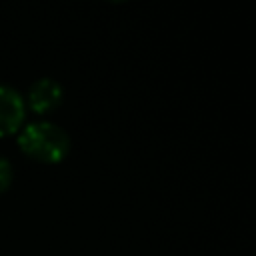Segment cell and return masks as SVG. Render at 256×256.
Returning <instances> with one entry per match:
<instances>
[{
  "mask_svg": "<svg viewBox=\"0 0 256 256\" xmlns=\"http://www.w3.org/2000/svg\"><path fill=\"white\" fill-rule=\"evenodd\" d=\"M26 116V102L22 94L8 86L0 84V136L14 134Z\"/></svg>",
  "mask_w": 256,
  "mask_h": 256,
  "instance_id": "obj_2",
  "label": "cell"
},
{
  "mask_svg": "<svg viewBox=\"0 0 256 256\" xmlns=\"http://www.w3.org/2000/svg\"><path fill=\"white\" fill-rule=\"evenodd\" d=\"M62 98H64V88L54 78H38L28 90V106L36 114H46L56 110Z\"/></svg>",
  "mask_w": 256,
  "mask_h": 256,
  "instance_id": "obj_3",
  "label": "cell"
},
{
  "mask_svg": "<svg viewBox=\"0 0 256 256\" xmlns=\"http://www.w3.org/2000/svg\"><path fill=\"white\" fill-rule=\"evenodd\" d=\"M20 150L40 162L56 164L66 158L70 150V136L64 128L48 120L28 122L18 134Z\"/></svg>",
  "mask_w": 256,
  "mask_h": 256,
  "instance_id": "obj_1",
  "label": "cell"
},
{
  "mask_svg": "<svg viewBox=\"0 0 256 256\" xmlns=\"http://www.w3.org/2000/svg\"><path fill=\"white\" fill-rule=\"evenodd\" d=\"M12 176H14V170H12L10 160L0 156V194L12 184Z\"/></svg>",
  "mask_w": 256,
  "mask_h": 256,
  "instance_id": "obj_4",
  "label": "cell"
}]
</instances>
